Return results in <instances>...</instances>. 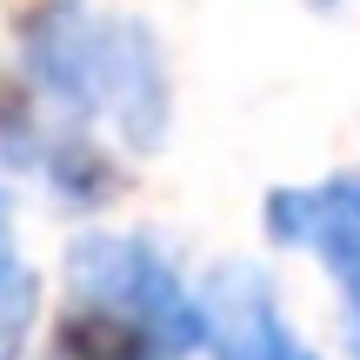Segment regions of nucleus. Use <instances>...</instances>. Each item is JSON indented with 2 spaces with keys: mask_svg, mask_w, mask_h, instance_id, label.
Here are the masks:
<instances>
[{
  "mask_svg": "<svg viewBox=\"0 0 360 360\" xmlns=\"http://www.w3.org/2000/svg\"><path fill=\"white\" fill-rule=\"evenodd\" d=\"M20 80L34 114L80 141L154 154L167 141V60L147 20L101 0H40L20 20Z\"/></svg>",
  "mask_w": 360,
  "mask_h": 360,
  "instance_id": "nucleus-1",
  "label": "nucleus"
},
{
  "mask_svg": "<svg viewBox=\"0 0 360 360\" xmlns=\"http://www.w3.org/2000/svg\"><path fill=\"white\" fill-rule=\"evenodd\" d=\"M67 360H187L200 354V307L174 254L147 233H80L60 260Z\"/></svg>",
  "mask_w": 360,
  "mask_h": 360,
  "instance_id": "nucleus-2",
  "label": "nucleus"
},
{
  "mask_svg": "<svg viewBox=\"0 0 360 360\" xmlns=\"http://www.w3.org/2000/svg\"><path fill=\"white\" fill-rule=\"evenodd\" d=\"M260 227L281 247L314 254L340 287V321H347V347L360 360V174L321 180V187H274L260 207Z\"/></svg>",
  "mask_w": 360,
  "mask_h": 360,
  "instance_id": "nucleus-3",
  "label": "nucleus"
},
{
  "mask_svg": "<svg viewBox=\"0 0 360 360\" xmlns=\"http://www.w3.org/2000/svg\"><path fill=\"white\" fill-rule=\"evenodd\" d=\"M193 307H200V347H214V360H314L254 260H220L200 281Z\"/></svg>",
  "mask_w": 360,
  "mask_h": 360,
  "instance_id": "nucleus-4",
  "label": "nucleus"
},
{
  "mask_svg": "<svg viewBox=\"0 0 360 360\" xmlns=\"http://www.w3.org/2000/svg\"><path fill=\"white\" fill-rule=\"evenodd\" d=\"M40 321V274L27 267L20 233H13V193L0 187V360H20L27 334Z\"/></svg>",
  "mask_w": 360,
  "mask_h": 360,
  "instance_id": "nucleus-5",
  "label": "nucleus"
}]
</instances>
